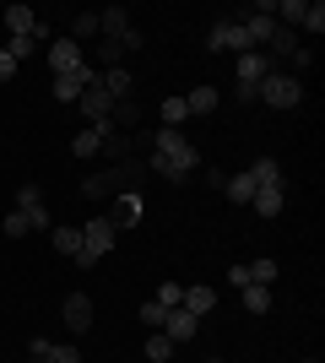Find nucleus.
<instances>
[{
  "instance_id": "1",
  "label": "nucleus",
  "mask_w": 325,
  "mask_h": 363,
  "mask_svg": "<svg viewBox=\"0 0 325 363\" xmlns=\"http://www.w3.org/2000/svg\"><path fill=\"white\" fill-rule=\"evenodd\" d=\"M141 174H147L141 157H130V163H108V168H98V174L81 179V196H87V201H114V196H125V190H141Z\"/></svg>"
},
{
  "instance_id": "2",
  "label": "nucleus",
  "mask_w": 325,
  "mask_h": 363,
  "mask_svg": "<svg viewBox=\"0 0 325 363\" xmlns=\"http://www.w3.org/2000/svg\"><path fill=\"white\" fill-rule=\"evenodd\" d=\"M114 239H120V233L108 228V217H93V223H81V260H76V266H98V260L114 250Z\"/></svg>"
},
{
  "instance_id": "3",
  "label": "nucleus",
  "mask_w": 325,
  "mask_h": 363,
  "mask_svg": "<svg viewBox=\"0 0 325 363\" xmlns=\"http://www.w3.org/2000/svg\"><path fill=\"white\" fill-rule=\"evenodd\" d=\"M261 104H271V108H298L304 104V82L298 76H287V71H271L261 82Z\"/></svg>"
},
{
  "instance_id": "4",
  "label": "nucleus",
  "mask_w": 325,
  "mask_h": 363,
  "mask_svg": "<svg viewBox=\"0 0 325 363\" xmlns=\"http://www.w3.org/2000/svg\"><path fill=\"white\" fill-rule=\"evenodd\" d=\"M152 152L157 157H173V163H185V168H201V152H195V141H185V130H163V125H157Z\"/></svg>"
},
{
  "instance_id": "5",
  "label": "nucleus",
  "mask_w": 325,
  "mask_h": 363,
  "mask_svg": "<svg viewBox=\"0 0 325 363\" xmlns=\"http://www.w3.org/2000/svg\"><path fill=\"white\" fill-rule=\"evenodd\" d=\"M206 49H212V55H244V49H249L244 22H233V16L212 22V33H206Z\"/></svg>"
},
{
  "instance_id": "6",
  "label": "nucleus",
  "mask_w": 325,
  "mask_h": 363,
  "mask_svg": "<svg viewBox=\"0 0 325 363\" xmlns=\"http://www.w3.org/2000/svg\"><path fill=\"white\" fill-rule=\"evenodd\" d=\"M141 212H147V201H141V190H125V196L108 201V228L114 233H125V228H136Z\"/></svg>"
},
{
  "instance_id": "7",
  "label": "nucleus",
  "mask_w": 325,
  "mask_h": 363,
  "mask_svg": "<svg viewBox=\"0 0 325 363\" xmlns=\"http://www.w3.org/2000/svg\"><path fill=\"white\" fill-rule=\"evenodd\" d=\"M49 228H55V217H49V206H33V212H6V233H11V239H22V233H49Z\"/></svg>"
},
{
  "instance_id": "8",
  "label": "nucleus",
  "mask_w": 325,
  "mask_h": 363,
  "mask_svg": "<svg viewBox=\"0 0 325 363\" xmlns=\"http://www.w3.org/2000/svg\"><path fill=\"white\" fill-rule=\"evenodd\" d=\"M98 82V65H81V71H65V76H55V104H76L81 92Z\"/></svg>"
},
{
  "instance_id": "9",
  "label": "nucleus",
  "mask_w": 325,
  "mask_h": 363,
  "mask_svg": "<svg viewBox=\"0 0 325 363\" xmlns=\"http://www.w3.org/2000/svg\"><path fill=\"white\" fill-rule=\"evenodd\" d=\"M76 108L87 114V125H103L108 114H114V98L103 92V71H98V82H93V87H87V92L76 98Z\"/></svg>"
},
{
  "instance_id": "10",
  "label": "nucleus",
  "mask_w": 325,
  "mask_h": 363,
  "mask_svg": "<svg viewBox=\"0 0 325 363\" xmlns=\"http://www.w3.org/2000/svg\"><path fill=\"white\" fill-rule=\"evenodd\" d=\"M60 315H65V331H71V336L93 331V298H87V293H65Z\"/></svg>"
},
{
  "instance_id": "11",
  "label": "nucleus",
  "mask_w": 325,
  "mask_h": 363,
  "mask_svg": "<svg viewBox=\"0 0 325 363\" xmlns=\"http://www.w3.org/2000/svg\"><path fill=\"white\" fill-rule=\"evenodd\" d=\"M163 336H169L173 347H185V342L201 336V320L190 315V309H169V315H163Z\"/></svg>"
},
{
  "instance_id": "12",
  "label": "nucleus",
  "mask_w": 325,
  "mask_h": 363,
  "mask_svg": "<svg viewBox=\"0 0 325 363\" xmlns=\"http://www.w3.org/2000/svg\"><path fill=\"white\" fill-rule=\"evenodd\" d=\"M44 55H49V71H55V76L81 71V65H87V60H81V44H71V38H55V44H49Z\"/></svg>"
},
{
  "instance_id": "13",
  "label": "nucleus",
  "mask_w": 325,
  "mask_h": 363,
  "mask_svg": "<svg viewBox=\"0 0 325 363\" xmlns=\"http://www.w3.org/2000/svg\"><path fill=\"white\" fill-rule=\"evenodd\" d=\"M233 71H239V82H249V87H261L266 76H271V60H266V49H244V55L233 60Z\"/></svg>"
},
{
  "instance_id": "14",
  "label": "nucleus",
  "mask_w": 325,
  "mask_h": 363,
  "mask_svg": "<svg viewBox=\"0 0 325 363\" xmlns=\"http://www.w3.org/2000/svg\"><path fill=\"white\" fill-rule=\"evenodd\" d=\"M179 309H190L195 320H206V315L217 309V288H212V282H190L185 298H179Z\"/></svg>"
},
{
  "instance_id": "15",
  "label": "nucleus",
  "mask_w": 325,
  "mask_h": 363,
  "mask_svg": "<svg viewBox=\"0 0 325 363\" xmlns=\"http://www.w3.org/2000/svg\"><path fill=\"white\" fill-rule=\"evenodd\" d=\"M130 28H136V22H130L125 6H103V11H98V38H125Z\"/></svg>"
},
{
  "instance_id": "16",
  "label": "nucleus",
  "mask_w": 325,
  "mask_h": 363,
  "mask_svg": "<svg viewBox=\"0 0 325 363\" xmlns=\"http://www.w3.org/2000/svg\"><path fill=\"white\" fill-rule=\"evenodd\" d=\"M282 206H287V196H282V184H266V190H255V201H249V212L255 217H282Z\"/></svg>"
},
{
  "instance_id": "17",
  "label": "nucleus",
  "mask_w": 325,
  "mask_h": 363,
  "mask_svg": "<svg viewBox=\"0 0 325 363\" xmlns=\"http://www.w3.org/2000/svg\"><path fill=\"white\" fill-rule=\"evenodd\" d=\"M38 22H44V16L33 11V6H6V28H11V38H33Z\"/></svg>"
},
{
  "instance_id": "18",
  "label": "nucleus",
  "mask_w": 325,
  "mask_h": 363,
  "mask_svg": "<svg viewBox=\"0 0 325 363\" xmlns=\"http://www.w3.org/2000/svg\"><path fill=\"white\" fill-rule=\"evenodd\" d=\"M103 92L114 98V104H125V98L136 92V76L125 71V65H108V71H103Z\"/></svg>"
},
{
  "instance_id": "19",
  "label": "nucleus",
  "mask_w": 325,
  "mask_h": 363,
  "mask_svg": "<svg viewBox=\"0 0 325 363\" xmlns=\"http://www.w3.org/2000/svg\"><path fill=\"white\" fill-rule=\"evenodd\" d=\"M217 104H222V92H217L212 82H201L195 92H185V108H190V114H217Z\"/></svg>"
},
{
  "instance_id": "20",
  "label": "nucleus",
  "mask_w": 325,
  "mask_h": 363,
  "mask_svg": "<svg viewBox=\"0 0 325 363\" xmlns=\"http://www.w3.org/2000/svg\"><path fill=\"white\" fill-rule=\"evenodd\" d=\"M222 196H228L233 206H249V201H255V179H249V168H244V174H228Z\"/></svg>"
},
{
  "instance_id": "21",
  "label": "nucleus",
  "mask_w": 325,
  "mask_h": 363,
  "mask_svg": "<svg viewBox=\"0 0 325 363\" xmlns=\"http://www.w3.org/2000/svg\"><path fill=\"white\" fill-rule=\"evenodd\" d=\"M293 49H298V33L277 28V33H271V44H266V60H293Z\"/></svg>"
},
{
  "instance_id": "22",
  "label": "nucleus",
  "mask_w": 325,
  "mask_h": 363,
  "mask_svg": "<svg viewBox=\"0 0 325 363\" xmlns=\"http://www.w3.org/2000/svg\"><path fill=\"white\" fill-rule=\"evenodd\" d=\"M71 157H81V163H93V157H103V136H98L93 125H87V130H81V136L71 141Z\"/></svg>"
},
{
  "instance_id": "23",
  "label": "nucleus",
  "mask_w": 325,
  "mask_h": 363,
  "mask_svg": "<svg viewBox=\"0 0 325 363\" xmlns=\"http://www.w3.org/2000/svg\"><path fill=\"white\" fill-rule=\"evenodd\" d=\"M249 179H255V190L282 184V163H277V157H255V163H249Z\"/></svg>"
},
{
  "instance_id": "24",
  "label": "nucleus",
  "mask_w": 325,
  "mask_h": 363,
  "mask_svg": "<svg viewBox=\"0 0 325 363\" xmlns=\"http://www.w3.org/2000/svg\"><path fill=\"white\" fill-rule=\"evenodd\" d=\"M185 120H190L185 98H163V108H157V125H163V130H179Z\"/></svg>"
},
{
  "instance_id": "25",
  "label": "nucleus",
  "mask_w": 325,
  "mask_h": 363,
  "mask_svg": "<svg viewBox=\"0 0 325 363\" xmlns=\"http://www.w3.org/2000/svg\"><path fill=\"white\" fill-rule=\"evenodd\" d=\"M49 239H55V250L71 260H81V228H49Z\"/></svg>"
},
{
  "instance_id": "26",
  "label": "nucleus",
  "mask_w": 325,
  "mask_h": 363,
  "mask_svg": "<svg viewBox=\"0 0 325 363\" xmlns=\"http://www.w3.org/2000/svg\"><path fill=\"white\" fill-rule=\"evenodd\" d=\"M71 44H87V38H98V11H76L71 16V33H65Z\"/></svg>"
},
{
  "instance_id": "27",
  "label": "nucleus",
  "mask_w": 325,
  "mask_h": 363,
  "mask_svg": "<svg viewBox=\"0 0 325 363\" xmlns=\"http://www.w3.org/2000/svg\"><path fill=\"white\" fill-rule=\"evenodd\" d=\"M239 298H244V315H266V309H271V288H261V282L239 288Z\"/></svg>"
},
{
  "instance_id": "28",
  "label": "nucleus",
  "mask_w": 325,
  "mask_h": 363,
  "mask_svg": "<svg viewBox=\"0 0 325 363\" xmlns=\"http://www.w3.org/2000/svg\"><path fill=\"white\" fill-rule=\"evenodd\" d=\"M141 352H147V363H169L179 347H173V342H169L163 331H147V347H141Z\"/></svg>"
},
{
  "instance_id": "29",
  "label": "nucleus",
  "mask_w": 325,
  "mask_h": 363,
  "mask_svg": "<svg viewBox=\"0 0 325 363\" xmlns=\"http://www.w3.org/2000/svg\"><path fill=\"white\" fill-rule=\"evenodd\" d=\"M120 60H125L120 38H98V65H120Z\"/></svg>"
},
{
  "instance_id": "30",
  "label": "nucleus",
  "mask_w": 325,
  "mask_h": 363,
  "mask_svg": "<svg viewBox=\"0 0 325 363\" xmlns=\"http://www.w3.org/2000/svg\"><path fill=\"white\" fill-rule=\"evenodd\" d=\"M179 298H185V282H163L152 293V303H163V309H179Z\"/></svg>"
},
{
  "instance_id": "31",
  "label": "nucleus",
  "mask_w": 325,
  "mask_h": 363,
  "mask_svg": "<svg viewBox=\"0 0 325 363\" xmlns=\"http://www.w3.org/2000/svg\"><path fill=\"white\" fill-rule=\"evenodd\" d=\"M163 315H169V309H163V303H141V331H163Z\"/></svg>"
},
{
  "instance_id": "32",
  "label": "nucleus",
  "mask_w": 325,
  "mask_h": 363,
  "mask_svg": "<svg viewBox=\"0 0 325 363\" xmlns=\"http://www.w3.org/2000/svg\"><path fill=\"white\" fill-rule=\"evenodd\" d=\"M304 33H314V38L325 33V6H320V0H309V6H304Z\"/></svg>"
},
{
  "instance_id": "33",
  "label": "nucleus",
  "mask_w": 325,
  "mask_h": 363,
  "mask_svg": "<svg viewBox=\"0 0 325 363\" xmlns=\"http://www.w3.org/2000/svg\"><path fill=\"white\" fill-rule=\"evenodd\" d=\"M249 282L271 288V282H277V260H271V255H266V260H255V266H249Z\"/></svg>"
},
{
  "instance_id": "34",
  "label": "nucleus",
  "mask_w": 325,
  "mask_h": 363,
  "mask_svg": "<svg viewBox=\"0 0 325 363\" xmlns=\"http://www.w3.org/2000/svg\"><path fill=\"white\" fill-rule=\"evenodd\" d=\"M304 6H309V0H277V11H271V16H287L293 28H304Z\"/></svg>"
},
{
  "instance_id": "35",
  "label": "nucleus",
  "mask_w": 325,
  "mask_h": 363,
  "mask_svg": "<svg viewBox=\"0 0 325 363\" xmlns=\"http://www.w3.org/2000/svg\"><path fill=\"white\" fill-rule=\"evenodd\" d=\"M33 206H44V190H38V184H22V190H16V212H33Z\"/></svg>"
},
{
  "instance_id": "36",
  "label": "nucleus",
  "mask_w": 325,
  "mask_h": 363,
  "mask_svg": "<svg viewBox=\"0 0 325 363\" xmlns=\"http://www.w3.org/2000/svg\"><path fill=\"white\" fill-rule=\"evenodd\" d=\"M38 38H11V44H6V55H11V60H28V55H38Z\"/></svg>"
},
{
  "instance_id": "37",
  "label": "nucleus",
  "mask_w": 325,
  "mask_h": 363,
  "mask_svg": "<svg viewBox=\"0 0 325 363\" xmlns=\"http://www.w3.org/2000/svg\"><path fill=\"white\" fill-rule=\"evenodd\" d=\"M49 363H81V347H71V342H60V347H49Z\"/></svg>"
},
{
  "instance_id": "38",
  "label": "nucleus",
  "mask_w": 325,
  "mask_h": 363,
  "mask_svg": "<svg viewBox=\"0 0 325 363\" xmlns=\"http://www.w3.org/2000/svg\"><path fill=\"white\" fill-rule=\"evenodd\" d=\"M49 347H55L49 336H33V342H28V358H44V363H49Z\"/></svg>"
},
{
  "instance_id": "39",
  "label": "nucleus",
  "mask_w": 325,
  "mask_h": 363,
  "mask_svg": "<svg viewBox=\"0 0 325 363\" xmlns=\"http://www.w3.org/2000/svg\"><path fill=\"white\" fill-rule=\"evenodd\" d=\"M233 98H239V104H261V87H249V82H239V87H233Z\"/></svg>"
},
{
  "instance_id": "40",
  "label": "nucleus",
  "mask_w": 325,
  "mask_h": 363,
  "mask_svg": "<svg viewBox=\"0 0 325 363\" xmlns=\"http://www.w3.org/2000/svg\"><path fill=\"white\" fill-rule=\"evenodd\" d=\"M228 288H249V266H228Z\"/></svg>"
},
{
  "instance_id": "41",
  "label": "nucleus",
  "mask_w": 325,
  "mask_h": 363,
  "mask_svg": "<svg viewBox=\"0 0 325 363\" xmlns=\"http://www.w3.org/2000/svg\"><path fill=\"white\" fill-rule=\"evenodd\" d=\"M11 76H16V60H11V55H6V49H0V87H6Z\"/></svg>"
},
{
  "instance_id": "42",
  "label": "nucleus",
  "mask_w": 325,
  "mask_h": 363,
  "mask_svg": "<svg viewBox=\"0 0 325 363\" xmlns=\"http://www.w3.org/2000/svg\"><path fill=\"white\" fill-rule=\"evenodd\" d=\"M206 363H222V358H206Z\"/></svg>"
},
{
  "instance_id": "43",
  "label": "nucleus",
  "mask_w": 325,
  "mask_h": 363,
  "mask_svg": "<svg viewBox=\"0 0 325 363\" xmlns=\"http://www.w3.org/2000/svg\"><path fill=\"white\" fill-rule=\"evenodd\" d=\"M28 363H44V358H28Z\"/></svg>"
},
{
  "instance_id": "44",
  "label": "nucleus",
  "mask_w": 325,
  "mask_h": 363,
  "mask_svg": "<svg viewBox=\"0 0 325 363\" xmlns=\"http://www.w3.org/2000/svg\"><path fill=\"white\" fill-rule=\"evenodd\" d=\"M304 363H320V358H304Z\"/></svg>"
}]
</instances>
